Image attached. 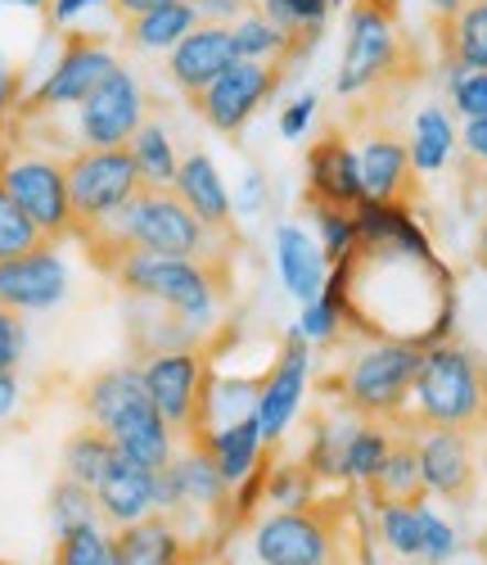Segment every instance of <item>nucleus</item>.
Wrapping results in <instances>:
<instances>
[{
	"label": "nucleus",
	"mask_w": 487,
	"mask_h": 565,
	"mask_svg": "<svg viewBox=\"0 0 487 565\" xmlns=\"http://www.w3.org/2000/svg\"><path fill=\"white\" fill-rule=\"evenodd\" d=\"M443 51L452 68H487V0H469L443 23Z\"/></svg>",
	"instance_id": "32"
},
{
	"label": "nucleus",
	"mask_w": 487,
	"mask_h": 565,
	"mask_svg": "<svg viewBox=\"0 0 487 565\" xmlns=\"http://www.w3.org/2000/svg\"><path fill=\"white\" fill-rule=\"evenodd\" d=\"M0 6H14V10H36V14H45V10H51V0H0Z\"/></svg>",
	"instance_id": "55"
},
{
	"label": "nucleus",
	"mask_w": 487,
	"mask_h": 565,
	"mask_svg": "<svg viewBox=\"0 0 487 565\" xmlns=\"http://www.w3.org/2000/svg\"><path fill=\"white\" fill-rule=\"evenodd\" d=\"M199 444L213 452V461L221 470V480L230 484V493L244 489L267 466L262 461L267 457V439H262L258 416H239V420H230V426H217V430L199 435Z\"/></svg>",
	"instance_id": "25"
},
{
	"label": "nucleus",
	"mask_w": 487,
	"mask_h": 565,
	"mask_svg": "<svg viewBox=\"0 0 487 565\" xmlns=\"http://www.w3.org/2000/svg\"><path fill=\"white\" fill-rule=\"evenodd\" d=\"M294 331H299V335H303L312 349L338 344V340H344V331H348L344 303H338L334 295H321V299L303 303V312H299V326H294Z\"/></svg>",
	"instance_id": "42"
},
{
	"label": "nucleus",
	"mask_w": 487,
	"mask_h": 565,
	"mask_svg": "<svg viewBox=\"0 0 487 565\" xmlns=\"http://www.w3.org/2000/svg\"><path fill=\"white\" fill-rule=\"evenodd\" d=\"M280 64H258V60H235L199 100H190L199 109V118L217 131V136H239L253 122V114L275 96L280 86Z\"/></svg>",
	"instance_id": "14"
},
{
	"label": "nucleus",
	"mask_w": 487,
	"mask_h": 565,
	"mask_svg": "<svg viewBox=\"0 0 487 565\" xmlns=\"http://www.w3.org/2000/svg\"><path fill=\"white\" fill-rule=\"evenodd\" d=\"M420 525H424V561H429V565H447V561L461 556V534H456V525L447 521L443 511H433L429 498L420 502Z\"/></svg>",
	"instance_id": "44"
},
{
	"label": "nucleus",
	"mask_w": 487,
	"mask_h": 565,
	"mask_svg": "<svg viewBox=\"0 0 487 565\" xmlns=\"http://www.w3.org/2000/svg\"><path fill=\"white\" fill-rule=\"evenodd\" d=\"M190 539L172 515H144L118 530V565H185Z\"/></svg>",
	"instance_id": "27"
},
{
	"label": "nucleus",
	"mask_w": 487,
	"mask_h": 565,
	"mask_svg": "<svg viewBox=\"0 0 487 565\" xmlns=\"http://www.w3.org/2000/svg\"><path fill=\"white\" fill-rule=\"evenodd\" d=\"M172 191L181 195V204L199 217L213 235H235V195H230V185L221 181L217 163L204 154V150H190L181 159V172H176V185Z\"/></svg>",
	"instance_id": "22"
},
{
	"label": "nucleus",
	"mask_w": 487,
	"mask_h": 565,
	"mask_svg": "<svg viewBox=\"0 0 487 565\" xmlns=\"http://www.w3.org/2000/svg\"><path fill=\"white\" fill-rule=\"evenodd\" d=\"M307 381H312V344H307L299 331H289V335L280 340L275 362H271L267 375H262L258 407H253L267 448H275V444L289 435V426L299 420L303 398H307Z\"/></svg>",
	"instance_id": "15"
},
{
	"label": "nucleus",
	"mask_w": 487,
	"mask_h": 565,
	"mask_svg": "<svg viewBox=\"0 0 487 565\" xmlns=\"http://www.w3.org/2000/svg\"><path fill=\"white\" fill-rule=\"evenodd\" d=\"M64 114H73V150H122L150 118V105H144L140 77L127 64H118L82 105Z\"/></svg>",
	"instance_id": "9"
},
{
	"label": "nucleus",
	"mask_w": 487,
	"mask_h": 565,
	"mask_svg": "<svg viewBox=\"0 0 487 565\" xmlns=\"http://www.w3.org/2000/svg\"><path fill=\"white\" fill-rule=\"evenodd\" d=\"M0 565H10V561H0Z\"/></svg>",
	"instance_id": "60"
},
{
	"label": "nucleus",
	"mask_w": 487,
	"mask_h": 565,
	"mask_svg": "<svg viewBox=\"0 0 487 565\" xmlns=\"http://www.w3.org/2000/svg\"><path fill=\"white\" fill-rule=\"evenodd\" d=\"M239 60V51H235V32L230 28H221V23H199L194 28L176 51L167 55V82L181 90L185 100H199L204 90L230 68Z\"/></svg>",
	"instance_id": "18"
},
{
	"label": "nucleus",
	"mask_w": 487,
	"mask_h": 565,
	"mask_svg": "<svg viewBox=\"0 0 487 565\" xmlns=\"http://www.w3.org/2000/svg\"><path fill=\"white\" fill-rule=\"evenodd\" d=\"M329 0H262V14L275 19L284 32H294L303 45L321 41V28L329 19Z\"/></svg>",
	"instance_id": "40"
},
{
	"label": "nucleus",
	"mask_w": 487,
	"mask_h": 565,
	"mask_svg": "<svg viewBox=\"0 0 487 565\" xmlns=\"http://www.w3.org/2000/svg\"><path fill=\"white\" fill-rule=\"evenodd\" d=\"M398 64H402V28L393 14V0H353L344 60H338L334 73V96L344 100L370 96L379 82L398 73Z\"/></svg>",
	"instance_id": "6"
},
{
	"label": "nucleus",
	"mask_w": 487,
	"mask_h": 565,
	"mask_svg": "<svg viewBox=\"0 0 487 565\" xmlns=\"http://www.w3.org/2000/svg\"><path fill=\"white\" fill-rule=\"evenodd\" d=\"M0 185L19 200V209L41 226L51 245L68 241L77 231L73 200H68V168L59 154H45L41 146H14L0 159Z\"/></svg>",
	"instance_id": "7"
},
{
	"label": "nucleus",
	"mask_w": 487,
	"mask_h": 565,
	"mask_svg": "<svg viewBox=\"0 0 487 565\" xmlns=\"http://www.w3.org/2000/svg\"><path fill=\"white\" fill-rule=\"evenodd\" d=\"M95 502H100L105 525H113V530L136 525L144 515H159V470L118 452L113 466L105 470V480L95 484Z\"/></svg>",
	"instance_id": "20"
},
{
	"label": "nucleus",
	"mask_w": 487,
	"mask_h": 565,
	"mask_svg": "<svg viewBox=\"0 0 487 565\" xmlns=\"http://www.w3.org/2000/svg\"><path fill=\"white\" fill-rule=\"evenodd\" d=\"M420 358H424V349L411 340H375L338 371L334 390L353 416L393 420L398 426L407 412V398H411V385H415Z\"/></svg>",
	"instance_id": "5"
},
{
	"label": "nucleus",
	"mask_w": 487,
	"mask_h": 565,
	"mask_svg": "<svg viewBox=\"0 0 487 565\" xmlns=\"http://www.w3.org/2000/svg\"><path fill=\"white\" fill-rule=\"evenodd\" d=\"M393 444H398L393 420L353 416L348 430H344V444H338V480L370 489L375 476L383 470V461H388V452H393Z\"/></svg>",
	"instance_id": "26"
},
{
	"label": "nucleus",
	"mask_w": 487,
	"mask_h": 565,
	"mask_svg": "<svg viewBox=\"0 0 487 565\" xmlns=\"http://www.w3.org/2000/svg\"><path fill=\"white\" fill-rule=\"evenodd\" d=\"M23 385H19V371H0V420H10L19 412Z\"/></svg>",
	"instance_id": "52"
},
{
	"label": "nucleus",
	"mask_w": 487,
	"mask_h": 565,
	"mask_svg": "<svg viewBox=\"0 0 487 565\" xmlns=\"http://www.w3.org/2000/svg\"><path fill=\"white\" fill-rule=\"evenodd\" d=\"M159 511L172 515L181 530L190 525V515L213 521V515L230 511V484L221 480L213 452L199 439H185L176 457L159 470Z\"/></svg>",
	"instance_id": "12"
},
{
	"label": "nucleus",
	"mask_w": 487,
	"mask_h": 565,
	"mask_svg": "<svg viewBox=\"0 0 487 565\" xmlns=\"http://www.w3.org/2000/svg\"><path fill=\"white\" fill-rule=\"evenodd\" d=\"M411 439H415V457H420L424 493L443 498V502H469V493L478 484V452H474L469 430L424 426V430H411Z\"/></svg>",
	"instance_id": "16"
},
{
	"label": "nucleus",
	"mask_w": 487,
	"mask_h": 565,
	"mask_svg": "<svg viewBox=\"0 0 487 565\" xmlns=\"http://www.w3.org/2000/svg\"><path fill=\"white\" fill-rule=\"evenodd\" d=\"M447 109L465 118H487V68H452L447 64Z\"/></svg>",
	"instance_id": "43"
},
{
	"label": "nucleus",
	"mask_w": 487,
	"mask_h": 565,
	"mask_svg": "<svg viewBox=\"0 0 487 565\" xmlns=\"http://www.w3.org/2000/svg\"><path fill=\"white\" fill-rule=\"evenodd\" d=\"M411 565H429V561H411Z\"/></svg>",
	"instance_id": "59"
},
{
	"label": "nucleus",
	"mask_w": 487,
	"mask_h": 565,
	"mask_svg": "<svg viewBox=\"0 0 487 565\" xmlns=\"http://www.w3.org/2000/svg\"><path fill=\"white\" fill-rule=\"evenodd\" d=\"M159 6H167V0H109V10H113L122 23H131V19H140V14H150V10H159Z\"/></svg>",
	"instance_id": "53"
},
{
	"label": "nucleus",
	"mask_w": 487,
	"mask_h": 565,
	"mask_svg": "<svg viewBox=\"0 0 487 565\" xmlns=\"http://www.w3.org/2000/svg\"><path fill=\"white\" fill-rule=\"evenodd\" d=\"M41 245H51V241H45L41 226L19 209V200L6 191V185H0V263L19 258V254H32Z\"/></svg>",
	"instance_id": "41"
},
{
	"label": "nucleus",
	"mask_w": 487,
	"mask_h": 565,
	"mask_svg": "<svg viewBox=\"0 0 487 565\" xmlns=\"http://www.w3.org/2000/svg\"><path fill=\"white\" fill-rule=\"evenodd\" d=\"M127 150H131V159H136V168H140V181H144V185H159V191H172L185 154H176V140H172L167 122L144 118V127L131 136V146H127Z\"/></svg>",
	"instance_id": "30"
},
{
	"label": "nucleus",
	"mask_w": 487,
	"mask_h": 565,
	"mask_svg": "<svg viewBox=\"0 0 487 565\" xmlns=\"http://www.w3.org/2000/svg\"><path fill=\"white\" fill-rule=\"evenodd\" d=\"M258 565H338V530L321 507L271 511L253 530Z\"/></svg>",
	"instance_id": "13"
},
{
	"label": "nucleus",
	"mask_w": 487,
	"mask_h": 565,
	"mask_svg": "<svg viewBox=\"0 0 487 565\" xmlns=\"http://www.w3.org/2000/svg\"><path fill=\"white\" fill-rule=\"evenodd\" d=\"M190 10L199 14V23L235 28L244 14H253V0H190Z\"/></svg>",
	"instance_id": "47"
},
{
	"label": "nucleus",
	"mask_w": 487,
	"mask_h": 565,
	"mask_svg": "<svg viewBox=\"0 0 487 565\" xmlns=\"http://www.w3.org/2000/svg\"><path fill=\"white\" fill-rule=\"evenodd\" d=\"M329 6H334V10H348V6H353V0H329Z\"/></svg>",
	"instance_id": "58"
},
{
	"label": "nucleus",
	"mask_w": 487,
	"mask_h": 565,
	"mask_svg": "<svg viewBox=\"0 0 487 565\" xmlns=\"http://www.w3.org/2000/svg\"><path fill=\"white\" fill-rule=\"evenodd\" d=\"M316 476L307 470V461H275L267 466V484H262V498L280 511H294V507H312L316 502Z\"/></svg>",
	"instance_id": "37"
},
{
	"label": "nucleus",
	"mask_w": 487,
	"mask_h": 565,
	"mask_svg": "<svg viewBox=\"0 0 487 565\" xmlns=\"http://www.w3.org/2000/svg\"><path fill=\"white\" fill-rule=\"evenodd\" d=\"M407 150H411V168L415 177H437L461 150V127L456 114L447 105H424L411 118V136H407Z\"/></svg>",
	"instance_id": "28"
},
{
	"label": "nucleus",
	"mask_w": 487,
	"mask_h": 565,
	"mask_svg": "<svg viewBox=\"0 0 487 565\" xmlns=\"http://www.w3.org/2000/svg\"><path fill=\"white\" fill-rule=\"evenodd\" d=\"M262 209H267V177H262L258 168H249V172H244V181H239L235 213H239V217H258Z\"/></svg>",
	"instance_id": "50"
},
{
	"label": "nucleus",
	"mask_w": 487,
	"mask_h": 565,
	"mask_svg": "<svg viewBox=\"0 0 487 565\" xmlns=\"http://www.w3.org/2000/svg\"><path fill=\"white\" fill-rule=\"evenodd\" d=\"M109 6V0H51V10H45V19H51L55 28H73L86 10H100Z\"/></svg>",
	"instance_id": "51"
},
{
	"label": "nucleus",
	"mask_w": 487,
	"mask_h": 565,
	"mask_svg": "<svg viewBox=\"0 0 487 565\" xmlns=\"http://www.w3.org/2000/svg\"><path fill=\"white\" fill-rule=\"evenodd\" d=\"M271 249H275V271H280V286L294 295L299 303H312L325 295V280H329V258L321 249V241L299 226V222H280L271 235Z\"/></svg>",
	"instance_id": "21"
},
{
	"label": "nucleus",
	"mask_w": 487,
	"mask_h": 565,
	"mask_svg": "<svg viewBox=\"0 0 487 565\" xmlns=\"http://www.w3.org/2000/svg\"><path fill=\"white\" fill-rule=\"evenodd\" d=\"M487 420L483 407V358H474L456 340H437L424 349L415 385L407 398V412L398 426L424 430V426H447V430H478Z\"/></svg>",
	"instance_id": "3"
},
{
	"label": "nucleus",
	"mask_w": 487,
	"mask_h": 565,
	"mask_svg": "<svg viewBox=\"0 0 487 565\" xmlns=\"http://www.w3.org/2000/svg\"><path fill=\"white\" fill-rule=\"evenodd\" d=\"M461 154L474 172L487 177V118H465L461 122Z\"/></svg>",
	"instance_id": "48"
},
{
	"label": "nucleus",
	"mask_w": 487,
	"mask_h": 565,
	"mask_svg": "<svg viewBox=\"0 0 487 565\" xmlns=\"http://www.w3.org/2000/svg\"><path fill=\"white\" fill-rule=\"evenodd\" d=\"M127 28V45L131 51H140V55H172L176 45L199 28V14L190 10V0H167V6H159V10H150V14H140V19H131V23H122Z\"/></svg>",
	"instance_id": "29"
},
{
	"label": "nucleus",
	"mask_w": 487,
	"mask_h": 565,
	"mask_svg": "<svg viewBox=\"0 0 487 565\" xmlns=\"http://www.w3.org/2000/svg\"><path fill=\"white\" fill-rule=\"evenodd\" d=\"M424 502V498H420ZM420 502H375V539L388 556L398 561H424V525Z\"/></svg>",
	"instance_id": "31"
},
{
	"label": "nucleus",
	"mask_w": 487,
	"mask_h": 565,
	"mask_svg": "<svg viewBox=\"0 0 487 565\" xmlns=\"http://www.w3.org/2000/svg\"><path fill=\"white\" fill-rule=\"evenodd\" d=\"M370 498L375 502H420L429 498L424 493V476H420V457H415V439L411 435H398L393 452H388L383 470L370 484Z\"/></svg>",
	"instance_id": "33"
},
{
	"label": "nucleus",
	"mask_w": 487,
	"mask_h": 565,
	"mask_svg": "<svg viewBox=\"0 0 487 565\" xmlns=\"http://www.w3.org/2000/svg\"><path fill=\"white\" fill-rule=\"evenodd\" d=\"M474 258H478V267L487 271V222H483V231H478V249H474Z\"/></svg>",
	"instance_id": "56"
},
{
	"label": "nucleus",
	"mask_w": 487,
	"mask_h": 565,
	"mask_svg": "<svg viewBox=\"0 0 487 565\" xmlns=\"http://www.w3.org/2000/svg\"><path fill=\"white\" fill-rule=\"evenodd\" d=\"M483 407H487V358H483Z\"/></svg>",
	"instance_id": "57"
},
{
	"label": "nucleus",
	"mask_w": 487,
	"mask_h": 565,
	"mask_svg": "<svg viewBox=\"0 0 487 565\" xmlns=\"http://www.w3.org/2000/svg\"><path fill=\"white\" fill-rule=\"evenodd\" d=\"M235 51L239 60H258V64H284L289 55L299 51V36L294 32H284L275 19H267L262 10L253 14H244L235 28Z\"/></svg>",
	"instance_id": "34"
},
{
	"label": "nucleus",
	"mask_w": 487,
	"mask_h": 565,
	"mask_svg": "<svg viewBox=\"0 0 487 565\" xmlns=\"http://www.w3.org/2000/svg\"><path fill=\"white\" fill-rule=\"evenodd\" d=\"M353 217H357L361 245H393V249H407L415 258H437L429 231L420 226V217L411 213L407 200H361L353 209Z\"/></svg>",
	"instance_id": "24"
},
{
	"label": "nucleus",
	"mask_w": 487,
	"mask_h": 565,
	"mask_svg": "<svg viewBox=\"0 0 487 565\" xmlns=\"http://www.w3.org/2000/svg\"><path fill=\"white\" fill-rule=\"evenodd\" d=\"M366 200L361 185V163L357 146L348 136H321L307 150V204H329V209H357Z\"/></svg>",
	"instance_id": "19"
},
{
	"label": "nucleus",
	"mask_w": 487,
	"mask_h": 565,
	"mask_svg": "<svg viewBox=\"0 0 487 565\" xmlns=\"http://www.w3.org/2000/svg\"><path fill=\"white\" fill-rule=\"evenodd\" d=\"M465 6H469V0H429V10H433V19H437V23H447V19H452V14H461Z\"/></svg>",
	"instance_id": "54"
},
{
	"label": "nucleus",
	"mask_w": 487,
	"mask_h": 565,
	"mask_svg": "<svg viewBox=\"0 0 487 565\" xmlns=\"http://www.w3.org/2000/svg\"><path fill=\"white\" fill-rule=\"evenodd\" d=\"M55 565H118V530L95 521V525L55 534Z\"/></svg>",
	"instance_id": "36"
},
{
	"label": "nucleus",
	"mask_w": 487,
	"mask_h": 565,
	"mask_svg": "<svg viewBox=\"0 0 487 565\" xmlns=\"http://www.w3.org/2000/svg\"><path fill=\"white\" fill-rule=\"evenodd\" d=\"M68 299V263L59 245H41L32 254L0 263V303L14 312H51Z\"/></svg>",
	"instance_id": "17"
},
{
	"label": "nucleus",
	"mask_w": 487,
	"mask_h": 565,
	"mask_svg": "<svg viewBox=\"0 0 487 565\" xmlns=\"http://www.w3.org/2000/svg\"><path fill=\"white\" fill-rule=\"evenodd\" d=\"M77 398H82L86 426L105 430L122 457L150 466V470H163L176 457L181 439L163 420V412L154 407L150 390H144L140 362H122V366L95 371L90 381L82 385Z\"/></svg>",
	"instance_id": "2"
},
{
	"label": "nucleus",
	"mask_w": 487,
	"mask_h": 565,
	"mask_svg": "<svg viewBox=\"0 0 487 565\" xmlns=\"http://www.w3.org/2000/svg\"><path fill=\"white\" fill-rule=\"evenodd\" d=\"M113 68H118V55L109 51V41L86 36V32H68L59 45V60L23 100V118H55V114L82 105Z\"/></svg>",
	"instance_id": "11"
},
{
	"label": "nucleus",
	"mask_w": 487,
	"mask_h": 565,
	"mask_svg": "<svg viewBox=\"0 0 487 565\" xmlns=\"http://www.w3.org/2000/svg\"><path fill=\"white\" fill-rule=\"evenodd\" d=\"M316 114H321V96H316V90H303V96H294L280 109V136L284 140H303L312 131Z\"/></svg>",
	"instance_id": "46"
},
{
	"label": "nucleus",
	"mask_w": 487,
	"mask_h": 565,
	"mask_svg": "<svg viewBox=\"0 0 487 565\" xmlns=\"http://www.w3.org/2000/svg\"><path fill=\"white\" fill-rule=\"evenodd\" d=\"M14 109H23V73L6 51H0V122H6Z\"/></svg>",
	"instance_id": "49"
},
{
	"label": "nucleus",
	"mask_w": 487,
	"mask_h": 565,
	"mask_svg": "<svg viewBox=\"0 0 487 565\" xmlns=\"http://www.w3.org/2000/svg\"><path fill=\"white\" fill-rule=\"evenodd\" d=\"M140 375L150 390L154 407L176 430V439H199V412H204V390H208V358L199 344L185 349H159L140 353Z\"/></svg>",
	"instance_id": "10"
},
{
	"label": "nucleus",
	"mask_w": 487,
	"mask_h": 565,
	"mask_svg": "<svg viewBox=\"0 0 487 565\" xmlns=\"http://www.w3.org/2000/svg\"><path fill=\"white\" fill-rule=\"evenodd\" d=\"M23 353H28V321L23 312L0 303V371H19Z\"/></svg>",
	"instance_id": "45"
},
{
	"label": "nucleus",
	"mask_w": 487,
	"mask_h": 565,
	"mask_svg": "<svg viewBox=\"0 0 487 565\" xmlns=\"http://www.w3.org/2000/svg\"><path fill=\"white\" fill-rule=\"evenodd\" d=\"M95 521H105L100 502H95V489L59 476L55 489H51V525H55V534H68V530H82V525H95Z\"/></svg>",
	"instance_id": "38"
},
{
	"label": "nucleus",
	"mask_w": 487,
	"mask_h": 565,
	"mask_svg": "<svg viewBox=\"0 0 487 565\" xmlns=\"http://www.w3.org/2000/svg\"><path fill=\"white\" fill-rule=\"evenodd\" d=\"M82 241L95 249V258L118 263L122 254H176V258H199V263H221L217 241L199 217H194L176 191H159V185H140L136 200L118 209L105 226H95Z\"/></svg>",
	"instance_id": "1"
},
{
	"label": "nucleus",
	"mask_w": 487,
	"mask_h": 565,
	"mask_svg": "<svg viewBox=\"0 0 487 565\" xmlns=\"http://www.w3.org/2000/svg\"><path fill=\"white\" fill-rule=\"evenodd\" d=\"M113 280L127 299L159 303L176 317H185L194 331H213L221 317V267L199 258H176V254H122L109 263Z\"/></svg>",
	"instance_id": "4"
},
{
	"label": "nucleus",
	"mask_w": 487,
	"mask_h": 565,
	"mask_svg": "<svg viewBox=\"0 0 487 565\" xmlns=\"http://www.w3.org/2000/svg\"><path fill=\"white\" fill-rule=\"evenodd\" d=\"M312 217H316V241H321V249H325L329 267H334V263H348V258L361 249L353 209H329V204H312Z\"/></svg>",
	"instance_id": "39"
},
{
	"label": "nucleus",
	"mask_w": 487,
	"mask_h": 565,
	"mask_svg": "<svg viewBox=\"0 0 487 565\" xmlns=\"http://www.w3.org/2000/svg\"><path fill=\"white\" fill-rule=\"evenodd\" d=\"M113 457H118V448H113V439L105 430L82 426L64 444V476L77 480V484H86V489H95V484L105 480V470L113 466Z\"/></svg>",
	"instance_id": "35"
},
{
	"label": "nucleus",
	"mask_w": 487,
	"mask_h": 565,
	"mask_svg": "<svg viewBox=\"0 0 487 565\" xmlns=\"http://www.w3.org/2000/svg\"><path fill=\"white\" fill-rule=\"evenodd\" d=\"M357 163H361V185L366 200H411V150L398 131L375 127L357 140Z\"/></svg>",
	"instance_id": "23"
},
{
	"label": "nucleus",
	"mask_w": 487,
	"mask_h": 565,
	"mask_svg": "<svg viewBox=\"0 0 487 565\" xmlns=\"http://www.w3.org/2000/svg\"><path fill=\"white\" fill-rule=\"evenodd\" d=\"M68 168V200H73V217H77V241L90 235L95 226H105L118 209H127L140 191V168L131 159V150H73L64 159Z\"/></svg>",
	"instance_id": "8"
}]
</instances>
